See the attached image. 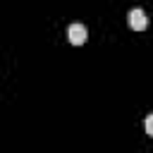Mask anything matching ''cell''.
Returning <instances> with one entry per match:
<instances>
[{"mask_svg":"<svg viewBox=\"0 0 153 153\" xmlns=\"http://www.w3.org/2000/svg\"><path fill=\"white\" fill-rule=\"evenodd\" d=\"M127 24L134 29V31H143L146 26H148V19H146V12L143 10H139V7H134V10H129V14H127Z\"/></svg>","mask_w":153,"mask_h":153,"instance_id":"6da1fadb","label":"cell"},{"mask_svg":"<svg viewBox=\"0 0 153 153\" xmlns=\"http://www.w3.org/2000/svg\"><path fill=\"white\" fill-rule=\"evenodd\" d=\"M146 134H148V136H153V115H148V117H146Z\"/></svg>","mask_w":153,"mask_h":153,"instance_id":"3957f363","label":"cell"},{"mask_svg":"<svg viewBox=\"0 0 153 153\" xmlns=\"http://www.w3.org/2000/svg\"><path fill=\"white\" fill-rule=\"evenodd\" d=\"M86 36H88V31H86L84 24H72L67 29V38H69L72 45H84L86 43Z\"/></svg>","mask_w":153,"mask_h":153,"instance_id":"7a4b0ae2","label":"cell"}]
</instances>
